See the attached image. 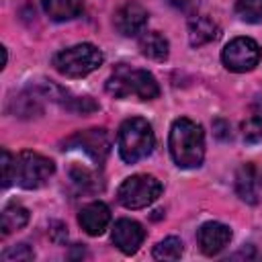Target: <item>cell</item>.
<instances>
[{"label": "cell", "mask_w": 262, "mask_h": 262, "mask_svg": "<svg viewBox=\"0 0 262 262\" xmlns=\"http://www.w3.org/2000/svg\"><path fill=\"white\" fill-rule=\"evenodd\" d=\"M12 172H14V156L4 147L2 149V186L8 188L12 182Z\"/></svg>", "instance_id": "d4e9b609"}, {"label": "cell", "mask_w": 262, "mask_h": 262, "mask_svg": "<svg viewBox=\"0 0 262 262\" xmlns=\"http://www.w3.org/2000/svg\"><path fill=\"white\" fill-rule=\"evenodd\" d=\"M213 129H215V135H217L219 139H229V137H231V135H229V123L223 121V119H215V121H213Z\"/></svg>", "instance_id": "4316f807"}, {"label": "cell", "mask_w": 262, "mask_h": 262, "mask_svg": "<svg viewBox=\"0 0 262 262\" xmlns=\"http://www.w3.org/2000/svg\"><path fill=\"white\" fill-rule=\"evenodd\" d=\"M260 57H262L260 45L250 37H235L221 51L223 66L229 72H237V74L254 70L258 66Z\"/></svg>", "instance_id": "52a82bcc"}, {"label": "cell", "mask_w": 262, "mask_h": 262, "mask_svg": "<svg viewBox=\"0 0 262 262\" xmlns=\"http://www.w3.org/2000/svg\"><path fill=\"white\" fill-rule=\"evenodd\" d=\"M260 188H262V170L256 164H244L235 172L237 196L248 205H256L260 196Z\"/></svg>", "instance_id": "7c38bea8"}, {"label": "cell", "mask_w": 262, "mask_h": 262, "mask_svg": "<svg viewBox=\"0 0 262 262\" xmlns=\"http://www.w3.org/2000/svg\"><path fill=\"white\" fill-rule=\"evenodd\" d=\"M78 223L88 235H102L111 223V209L102 201L88 203L86 207H82L78 215Z\"/></svg>", "instance_id": "4fadbf2b"}, {"label": "cell", "mask_w": 262, "mask_h": 262, "mask_svg": "<svg viewBox=\"0 0 262 262\" xmlns=\"http://www.w3.org/2000/svg\"><path fill=\"white\" fill-rule=\"evenodd\" d=\"M242 139L246 143H258L262 139V117L254 115L242 123Z\"/></svg>", "instance_id": "7402d4cb"}, {"label": "cell", "mask_w": 262, "mask_h": 262, "mask_svg": "<svg viewBox=\"0 0 262 262\" xmlns=\"http://www.w3.org/2000/svg\"><path fill=\"white\" fill-rule=\"evenodd\" d=\"M55 172V164L37 154V151H31V149H25L20 151L18 156H14V172H12V180L27 188V190H33V188H39L43 186Z\"/></svg>", "instance_id": "5b68a950"}, {"label": "cell", "mask_w": 262, "mask_h": 262, "mask_svg": "<svg viewBox=\"0 0 262 262\" xmlns=\"http://www.w3.org/2000/svg\"><path fill=\"white\" fill-rule=\"evenodd\" d=\"M35 258V252L27 246V244H16V246H10L4 250L2 254V260L4 262H27V260H33Z\"/></svg>", "instance_id": "603a6c76"}, {"label": "cell", "mask_w": 262, "mask_h": 262, "mask_svg": "<svg viewBox=\"0 0 262 262\" xmlns=\"http://www.w3.org/2000/svg\"><path fill=\"white\" fill-rule=\"evenodd\" d=\"M162 194V182L149 174H133L125 178L117 190V199L127 209H143Z\"/></svg>", "instance_id": "8992f818"}, {"label": "cell", "mask_w": 262, "mask_h": 262, "mask_svg": "<svg viewBox=\"0 0 262 262\" xmlns=\"http://www.w3.org/2000/svg\"><path fill=\"white\" fill-rule=\"evenodd\" d=\"M170 6H174V8H178V10H188V8H192L194 6V2L196 0H166Z\"/></svg>", "instance_id": "83f0119b"}, {"label": "cell", "mask_w": 262, "mask_h": 262, "mask_svg": "<svg viewBox=\"0 0 262 262\" xmlns=\"http://www.w3.org/2000/svg\"><path fill=\"white\" fill-rule=\"evenodd\" d=\"M139 49L145 57H149L154 61H164L170 55V43L158 31H145L139 37Z\"/></svg>", "instance_id": "9a60e30c"}, {"label": "cell", "mask_w": 262, "mask_h": 262, "mask_svg": "<svg viewBox=\"0 0 262 262\" xmlns=\"http://www.w3.org/2000/svg\"><path fill=\"white\" fill-rule=\"evenodd\" d=\"M219 37V25L207 16V14H196L188 18V41L192 47L207 45Z\"/></svg>", "instance_id": "5bb4252c"}, {"label": "cell", "mask_w": 262, "mask_h": 262, "mask_svg": "<svg viewBox=\"0 0 262 262\" xmlns=\"http://www.w3.org/2000/svg\"><path fill=\"white\" fill-rule=\"evenodd\" d=\"M63 145H66L63 149L80 147L94 162L102 164L104 158L108 156V149H111V135L106 129H86V131H78L72 137H68Z\"/></svg>", "instance_id": "ba28073f"}, {"label": "cell", "mask_w": 262, "mask_h": 262, "mask_svg": "<svg viewBox=\"0 0 262 262\" xmlns=\"http://www.w3.org/2000/svg\"><path fill=\"white\" fill-rule=\"evenodd\" d=\"M106 92L115 98H139V100H151L158 98L160 86L147 70L131 68L125 63H119L113 74L106 80Z\"/></svg>", "instance_id": "7a4b0ae2"}, {"label": "cell", "mask_w": 262, "mask_h": 262, "mask_svg": "<svg viewBox=\"0 0 262 262\" xmlns=\"http://www.w3.org/2000/svg\"><path fill=\"white\" fill-rule=\"evenodd\" d=\"M29 221V211L18 205V203H10L4 207L2 211V217H0V229H2V235H8L12 231H18L27 225Z\"/></svg>", "instance_id": "ac0fdd59"}, {"label": "cell", "mask_w": 262, "mask_h": 262, "mask_svg": "<svg viewBox=\"0 0 262 262\" xmlns=\"http://www.w3.org/2000/svg\"><path fill=\"white\" fill-rule=\"evenodd\" d=\"M156 137L151 131V125L141 117H129L121 123L117 133V147L119 156L127 164H135L143 158H147L154 149Z\"/></svg>", "instance_id": "3957f363"}, {"label": "cell", "mask_w": 262, "mask_h": 262, "mask_svg": "<svg viewBox=\"0 0 262 262\" xmlns=\"http://www.w3.org/2000/svg\"><path fill=\"white\" fill-rule=\"evenodd\" d=\"M102 66V51L92 43H78L53 55V68L68 78H82Z\"/></svg>", "instance_id": "277c9868"}, {"label": "cell", "mask_w": 262, "mask_h": 262, "mask_svg": "<svg viewBox=\"0 0 262 262\" xmlns=\"http://www.w3.org/2000/svg\"><path fill=\"white\" fill-rule=\"evenodd\" d=\"M41 94H37L35 90L31 92H23L14 98H10V104H8V111L14 115V117H20V119H33V117H39L43 113V104H41Z\"/></svg>", "instance_id": "2e32d148"}, {"label": "cell", "mask_w": 262, "mask_h": 262, "mask_svg": "<svg viewBox=\"0 0 262 262\" xmlns=\"http://www.w3.org/2000/svg\"><path fill=\"white\" fill-rule=\"evenodd\" d=\"M43 10L51 20H72L82 12V0H41Z\"/></svg>", "instance_id": "e0dca14e"}, {"label": "cell", "mask_w": 262, "mask_h": 262, "mask_svg": "<svg viewBox=\"0 0 262 262\" xmlns=\"http://www.w3.org/2000/svg\"><path fill=\"white\" fill-rule=\"evenodd\" d=\"M168 147L178 168H199L205 158V133L203 127L186 117L172 123Z\"/></svg>", "instance_id": "6da1fadb"}, {"label": "cell", "mask_w": 262, "mask_h": 262, "mask_svg": "<svg viewBox=\"0 0 262 262\" xmlns=\"http://www.w3.org/2000/svg\"><path fill=\"white\" fill-rule=\"evenodd\" d=\"M154 258L156 260H178L182 256V242L174 235L164 237L162 242H158L154 246Z\"/></svg>", "instance_id": "d6986e66"}, {"label": "cell", "mask_w": 262, "mask_h": 262, "mask_svg": "<svg viewBox=\"0 0 262 262\" xmlns=\"http://www.w3.org/2000/svg\"><path fill=\"white\" fill-rule=\"evenodd\" d=\"M66 108L70 111H76V113H92V111H98V104L90 98V96H68V100L63 102Z\"/></svg>", "instance_id": "cb8c5ba5"}, {"label": "cell", "mask_w": 262, "mask_h": 262, "mask_svg": "<svg viewBox=\"0 0 262 262\" xmlns=\"http://www.w3.org/2000/svg\"><path fill=\"white\" fill-rule=\"evenodd\" d=\"M70 176H72V182L82 190V192H94V190H98L100 188V184H98V180H96V176H94V172H90L88 168H82V166H74L72 170H70Z\"/></svg>", "instance_id": "ffe728a7"}, {"label": "cell", "mask_w": 262, "mask_h": 262, "mask_svg": "<svg viewBox=\"0 0 262 262\" xmlns=\"http://www.w3.org/2000/svg\"><path fill=\"white\" fill-rule=\"evenodd\" d=\"M235 12L246 23H260L262 20V0H237Z\"/></svg>", "instance_id": "44dd1931"}, {"label": "cell", "mask_w": 262, "mask_h": 262, "mask_svg": "<svg viewBox=\"0 0 262 262\" xmlns=\"http://www.w3.org/2000/svg\"><path fill=\"white\" fill-rule=\"evenodd\" d=\"M229 239H231V229L225 223H219V221H207L196 231L199 248L207 256H215L221 250H225Z\"/></svg>", "instance_id": "9c48e42d"}, {"label": "cell", "mask_w": 262, "mask_h": 262, "mask_svg": "<svg viewBox=\"0 0 262 262\" xmlns=\"http://www.w3.org/2000/svg\"><path fill=\"white\" fill-rule=\"evenodd\" d=\"M113 244L123 254H135L145 239V229L133 219H119L113 225Z\"/></svg>", "instance_id": "8fae6325"}, {"label": "cell", "mask_w": 262, "mask_h": 262, "mask_svg": "<svg viewBox=\"0 0 262 262\" xmlns=\"http://www.w3.org/2000/svg\"><path fill=\"white\" fill-rule=\"evenodd\" d=\"M258 104H260V108H258V117H262V100H258Z\"/></svg>", "instance_id": "f1b7e54d"}, {"label": "cell", "mask_w": 262, "mask_h": 262, "mask_svg": "<svg viewBox=\"0 0 262 262\" xmlns=\"http://www.w3.org/2000/svg\"><path fill=\"white\" fill-rule=\"evenodd\" d=\"M51 239L55 242V244H61V242H66L68 239V227L63 225V223H51Z\"/></svg>", "instance_id": "484cf974"}, {"label": "cell", "mask_w": 262, "mask_h": 262, "mask_svg": "<svg viewBox=\"0 0 262 262\" xmlns=\"http://www.w3.org/2000/svg\"><path fill=\"white\" fill-rule=\"evenodd\" d=\"M145 23H147V10L135 0L125 2L115 12V27L125 37H135V35L143 33Z\"/></svg>", "instance_id": "30bf717a"}]
</instances>
